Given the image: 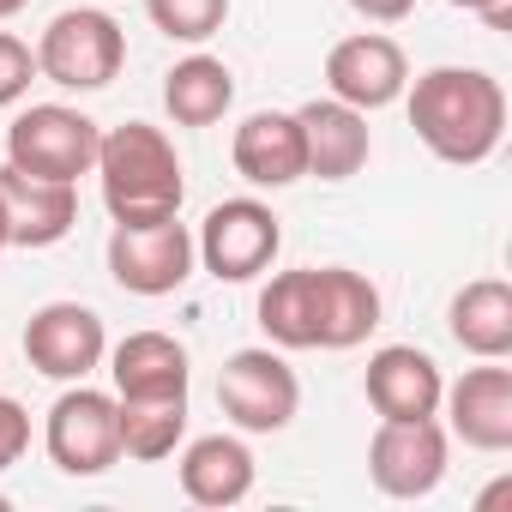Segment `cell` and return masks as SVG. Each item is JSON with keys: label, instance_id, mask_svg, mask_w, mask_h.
<instances>
[{"label": "cell", "instance_id": "cell-1", "mask_svg": "<svg viewBox=\"0 0 512 512\" xmlns=\"http://www.w3.org/2000/svg\"><path fill=\"white\" fill-rule=\"evenodd\" d=\"M404 109L416 139L458 169H476L506 139V85L482 67H434L404 85Z\"/></svg>", "mask_w": 512, "mask_h": 512}, {"label": "cell", "instance_id": "cell-2", "mask_svg": "<svg viewBox=\"0 0 512 512\" xmlns=\"http://www.w3.org/2000/svg\"><path fill=\"white\" fill-rule=\"evenodd\" d=\"M103 181V205L115 223H151V217H175L187 199L181 181V157L175 139L151 121H121L97 139V169Z\"/></svg>", "mask_w": 512, "mask_h": 512}, {"label": "cell", "instance_id": "cell-3", "mask_svg": "<svg viewBox=\"0 0 512 512\" xmlns=\"http://www.w3.org/2000/svg\"><path fill=\"white\" fill-rule=\"evenodd\" d=\"M127 67V31L103 7H67L37 37V79L61 91H103Z\"/></svg>", "mask_w": 512, "mask_h": 512}, {"label": "cell", "instance_id": "cell-4", "mask_svg": "<svg viewBox=\"0 0 512 512\" xmlns=\"http://www.w3.org/2000/svg\"><path fill=\"white\" fill-rule=\"evenodd\" d=\"M103 260H109V278L127 296L157 302V296H175L193 278L199 253H193V229L175 211V217H151V223H115Z\"/></svg>", "mask_w": 512, "mask_h": 512}, {"label": "cell", "instance_id": "cell-5", "mask_svg": "<svg viewBox=\"0 0 512 512\" xmlns=\"http://www.w3.org/2000/svg\"><path fill=\"white\" fill-rule=\"evenodd\" d=\"M97 139H103V127L85 109L31 103L7 127V163L25 169V175H49V181H73L79 187V175L97 169Z\"/></svg>", "mask_w": 512, "mask_h": 512}, {"label": "cell", "instance_id": "cell-6", "mask_svg": "<svg viewBox=\"0 0 512 512\" xmlns=\"http://www.w3.org/2000/svg\"><path fill=\"white\" fill-rule=\"evenodd\" d=\"M284 247V229H278V211L260 205V199H223L205 211L199 235H193V253L199 266L217 278V284H253L266 278L272 260Z\"/></svg>", "mask_w": 512, "mask_h": 512}, {"label": "cell", "instance_id": "cell-7", "mask_svg": "<svg viewBox=\"0 0 512 512\" xmlns=\"http://www.w3.org/2000/svg\"><path fill=\"white\" fill-rule=\"evenodd\" d=\"M217 404L241 434H284L296 422V410H302V380L272 344L235 350L217 368Z\"/></svg>", "mask_w": 512, "mask_h": 512}, {"label": "cell", "instance_id": "cell-8", "mask_svg": "<svg viewBox=\"0 0 512 512\" xmlns=\"http://www.w3.org/2000/svg\"><path fill=\"white\" fill-rule=\"evenodd\" d=\"M43 446L55 458V470L67 476H103L109 464H121V428H115V392H97L85 380H73L43 422Z\"/></svg>", "mask_w": 512, "mask_h": 512}, {"label": "cell", "instance_id": "cell-9", "mask_svg": "<svg viewBox=\"0 0 512 512\" xmlns=\"http://www.w3.org/2000/svg\"><path fill=\"white\" fill-rule=\"evenodd\" d=\"M109 356V332H103V314L85 308V302H43L31 320H25V362L43 374V380H91Z\"/></svg>", "mask_w": 512, "mask_h": 512}, {"label": "cell", "instance_id": "cell-10", "mask_svg": "<svg viewBox=\"0 0 512 512\" xmlns=\"http://www.w3.org/2000/svg\"><path fill=\"white\" fill-rule=\"evenodd\" d=\"M446 428L434 416H410V422H380L368 440V476L380 494L392 500H422L446 482Z\"/></svg>", "mask_w": 512, "mask_h": 512}, {"label": "cell", "instance_id": "cell-11", "mask_svg": "<svg viewBox=\"0 0 512 512\" xmlns=\"http://www.w3.org/2000/svg\"><path fill=\"white\" fill-rule=\"evenodd\" d=\"M404 85H410V61L386 31H356V37L332 43V55H326V91L362 115L398 103Z\"/></svg>", "mask_w": 512, "mask_h": 512}, {"label": "cell", "instance_id": "cell-12", "mask_svg": "<svg viewBox=\"0 0 512 512\" xmlns=\"http://www.w3.org/2000/svg\"><path fill=\"white\" fill-rule=\"evenodd\" d=\"M440 410H446V428L470 452H512V368L500 362L464 368L440 392Z\"/></svg>", "mask_w": 512, "mask_h": 512}, {"label": "cell", "instance_id": "cell-13", "mask_svg": "<svg viewBox=\"0 0 512 512\" xmlns=\"http://www.w3.org/2000/svg\"><path fill=\"white\" fill-rule=\"evenodd\" d=\"M0 217H7V247H55L79 223V187L7 163L0 169Z\"/></svg>", "mask_w": 512, "mask_h": 512}, {"label": "cell", "instance_id": "cell-14", "mask_svg": "<svg viewBox=\"0 0 512 512\" xmlns=\"http://www.w3.org/2000/svg\"><path fill=\"white\" fill-rule=\"evenodd\" d=\"M368 404L380 422H410V416H440V392H446V374L428 350L416 344H380L368 356Z\"/></svg>", "mask_w": 512, "mask_h": 512}, {"label": "cell", "instance_id": "cell-15", "mask_svg": "<svg viewBox=\"0 0 512 512\" xmlns=\"http://www.w3.org/2000/svg\"><path fill=\"white\" fill-rule=\"evenodd\" d=\"M229 163L247 187H296L308 175L296 109H253L229 139Z\"/></svg>", "mask_w": 512, "mask_h": 512}, {"label": "cell", "instance_id": "cell-16", "mask_svg": "<svg viewBox=\"0 0 512 512\" xmlns=\"http://www.w3.org/2000/svg\"><path fill=\"white\" fill-rule=\"evenodd\" d=\"M302 121V151H308V175L320 181H350L362 175L368 151H374V133H368V115L338 103V97H314L296 109Z\"/></svg>", "mask_w": 512, "mask_h": 512}, {"label": "cell", "instance_id": "cell-17", "mask_svg": "<svg viewBox=\"0 0 512 512\" xmlns=\"http://www.w3.org/2000/svg\"><path fill=\"white\" fill-rule=\"evenodd\" d=\"M175 476L193 506H241L253 494V452L241 434H199L181 446Z\"/></svg>", "mask_w": 512, "mask_h": 512}, {"label": "cell", "instance_id": "cell-18", "mask_svg": "<svg viewBox=\"0 0 512 512\" xmlns=\"http://www.w3.org/2000/svg\"><path fill=\"white\" fill-rule=\"evenodd\" d=\"M380 326V290L350 266H314V338L320 350H356Z\"/></svg>", "mask_w": 512, "mask_h": 512}, {"label": "cell", "instance_id": "cell-19", "mask_svg": "<svg viewBox=\"0 0 512 512\" xmlns=\"http://www.w3.org/2000/svg\"><path fill=\"white\" fill-rule=\"evenodd\" d=\"M109 380H115V398L187 392L193 362H187V344L169 338V332H127V338L109 350Z\"/></svg>", "mask_w": 512, "mask_h": 512}, {"label": "cell", "instance_id": "cell-20", "mask_svg": "<svg viewBox=\"0 0 512 512\" xmlns=\"http://www.w3.org/2000/svg\"><path fill=\"white\" fill-rule=\"evenodd\" d=\"M452 344L476 362H506L512 356V284L506 278H476L452 296L446 308Z\"/></svg>", "mask_w": 512, "mask_h": 512}, {"label": "cell", "instance_id": "cell-21", "mask_svg": "<svg viewBox=\"0 0 512 512\" xmlns=\"http://www.w3.org/2000/svg\"><path fill=\"white\" fill-rule=\"evenodd\" d=\"M235 103V73L217 55H187L163 79V109L175 127H217Z\"/></svg>", "mask_w": 512, "mask_h": 512}, {"label": "cell", "instance_id": "cell-22", "mask_svg": "<svg viewBox=\"0 0 512 512\" xmlns=\"http://www.w3.org/2000/svg\"><path fill=\"white\" fill-rule=\"evenodd\" d=\"M115 428H121V458L163 464L187 440V392H157V398H115Z\"/></svg>", "mask_w": 512, "mask_h": 512}, {"label": "cell", "instance_id": "cell-23", "mask_svg": "<svg viewBox=\"0 0 512 512\" xmlns=\"http://www.w3.org/2000/svg\"><path fill=\"white\" fill-rule=\"evenodd\" d=\"M260 332L272 338V350H320V338H314V266L278 272L260 290Z\"/></svg>", "mask_w": 512, "mask_h": 512}, {"label": "cell", "instance_id": "cell-24", "mask_svg": "<svg viewBox=\"0 0 512 512\" xmlns=\"http://www.w3.org/2000/svg\"><path fill=\"white\" fill-rule=\"evenodd\" d=\"M145 13H151V25H157L169 43L199 49V43H211V37L223 31L229 0H145Z\"/></svg>", "mask_w": 512, "mask_h": 512}, {"label": "cell", "instance_id": "cell-25", "mask_svg": "<svg viewBox=\"0 0 512 512\" xmlns=\"http://www.w3.org/2000/svg\"><path fill=\"white\" fill-rule=\"evenodd\" d=\"M31 79H37V49L25 37H13V31H0V109L25 103Z\"/></svg>", "mask_w": 512, "mask_h": 512}, {"label": "cell", "instance_id": "cell-26", "mask_svg": "<svg viewBox=\"0 0 512 512\" xmlns=\"http://www.w3.org/2000/svg\"><path fill=\"white\" fill-rule=\"evenodd\" d=\"M25 446H31V410H25L19 398L0 392V476L25 458Z\"/></svg>", "mask_w": 512, "mask_h": 512}, {"label": "cell", "instance_id": "cell-27", "mask_svg": "<svg viewBox=\"0 0 512 512\" xmlns=\"http://www.w3.org/2000/svg\"><path fill=\"white\" fill-rule=\"evenodd\" d=\"M350 7H356L368 25H398V19L416 13V0H350Z\"/></svg>", "mask_w": 512, "mask_h": 512}, {"label": "cell", "instance_id": "cell-28", "mask_svg": "<svg viewBox=\"0 0 512 512\" xmlns=\"http://www.w3.org/2000/svg\"><path fill=\"white\" fill-rule=\"evenodd\" d=\"M446 7H464V13H476V19H488L494 31H506V25H512V0H446Z\"/></svg>", "mask_w": 512, "mask_h": 512}, {"label": "cell", "instance_id": "cell-29", "mask_svg": "<svg viewBox=\"0 0 512 512\" xmlns=\"http://www.w3.org/2000/svg\"><path fill=\"white\" fill-rule=\"evenodd\" d=\"M31 0H0V19H13V13H25Z\"/></svg>", "mask_w": 512, "mask_h": 512}, {"label": "cell", "instance_id": "cell-30", "mask_svg": "<svg viewBox=\"0 0 512 512\" xmlns=\"http://www.w3.org/2000/svg\"><path fill=\"white\" fill-rule=\"evenodd\" d=\"M0 253H7V217H0Z\"/></svg>", "mask_w": 512, "mask_h": 512}]
</instances>
